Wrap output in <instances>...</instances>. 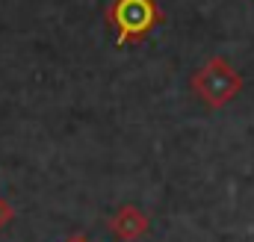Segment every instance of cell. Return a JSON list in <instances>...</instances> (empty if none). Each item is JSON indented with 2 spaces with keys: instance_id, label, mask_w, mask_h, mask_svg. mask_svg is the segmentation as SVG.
Segmentation results:
<instances>
[{
  "instance_id": "3957f363",
  "label": "cell",
  "mask_w": 254,
  "mask_h": 242,
  "mask_svg": "<svg viewBox=\"0 0 254 242\" xmlns=\"http://www.w3.org/2000/svg\"><path fill=\"white\" fill-rule=\"evenodd\" d=\"M110 231L119 242H136L139 237H145L151 231V219L145 216V210H139L133 204H125L110 219Z\"/></svg>"
},
{
  "instance_id": "7a4b0ae2",
  "label": "cell",
  "mask_w": 254,
  "mask_h": 242,
  "mask_svg": "<svg viewBox=\"0 0 254 242\" xmlns=\"http://www.w3.org/2000/svg\"><path fill=\"white\" fill-rule=\"evenodd\" d=\"M243 89V77L237 74V68L222 57L207 60L195 74H192V92L213 110L225 107L228 101H234Z\"/></svg>"
},
{
  "instance_id": "277c9868",
  "label": "cell",
  "mask_w": 254,
  "mask_h": 242,
  "mask_svg": "<svg viewBox=\"0 0 254 242\" xmlns=\"http://www.w3.org/2000/svg\"><path fill=\"white\" fill-rule=\"evenodd\" d=\"M12 219H15V210H12V204H9L6 198H0V231H3V228L12 222Z\"/></svg>"
},
{
  "instance_id": "6da1fadb",
  "label": "cell",
  "mask_w": 254,
  "mask_h": 242,
  "mask_svg": "<svg viewBox=\"0 0 254 242\" xmlns=\"http://www.w3.org/2000/svg\"><path fill=\"white\" fill-rule=\"evenodd\" d=\"M107 21L116 30L119 48H125L130 42L145 39L163 21V12L154 0H113L107 9Z\"/></svg>"
},
{
  "instance_id": "5b68a950",
  "label": "cell",
  "mask_w": 254,
  "mask_h": 242,
  "mask_svg": "<svg viewBox=\"0 0 254 242\" xmlns=\"http://www.w3.org/2000/svg\"><path fill=\"white\" fill-rule=\"evenodd\" d=\"M68 242H89V240H86V237H83V234H77V237H74V240H68Z\"/></svg>"
}]
</instances>
